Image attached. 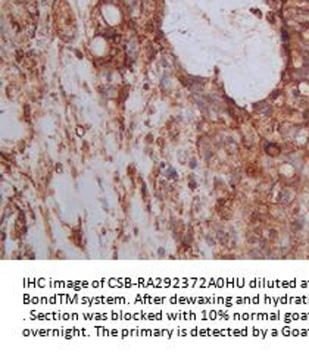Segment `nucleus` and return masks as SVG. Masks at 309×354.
I'll list each match as a JSON object with an SVG mask.
<instances>
[{
    "label": "nucleus",
    "instance_id": "nucleus-1",
    "mask_svg": "<svg viewBox=\"0 0 309 354\" xmlns=\"http://www.w3.org/2000/svg\"><path fill=\"white\" fill-rule=\"evenodd\" d=\"M266 153H268V155H271V156H278L280 155V147H278V146H275V144H268V147H266Z\"/></svg>",
    "mask_w": 309,
    "mask_h": 354
}]
</instances>
